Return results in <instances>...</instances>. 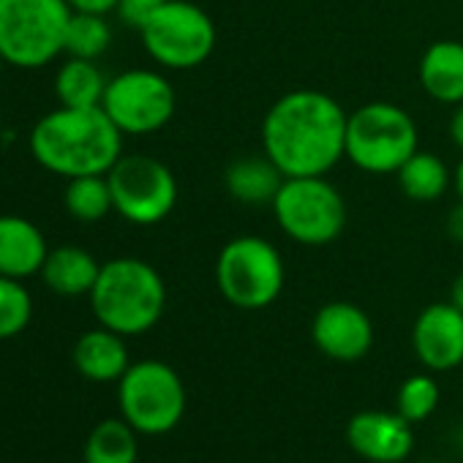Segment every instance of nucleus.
I'll use <instances>...</instances> for the list:
<instances>
[{
    "instance_id": "obj_32",
    "label": "nucleus",
    "mask_w": 463,
    "mask_h": 463,
    "mask_svg": "<svg viewBox=\"0 0 463 463\" xmlns=\"http://www.w3.org/2000/svg\"><path fill=\"white\" fill-rule=\"evenodd\" d=\"M452 188H455L458 199H463V156H460V161H458V166L452 172Z\"/></svg>"
},
{
    "instance_id": "obj_18",
    "label": "nucleus",
    "mask_w": 463,
    "mask_h": 463,
    "mask_svg": "<svg viewBox=\"0 0 463 463\" xmlns=\"http://www.w3.org/2000/svg\"><path fill=\"white\" fill-rule=\"evenodd\" d=\"M123 338L126 335L109 330V327L88 330L85 335H80V341L74 346L77 371L90 382H120V376L131 365L128 346Z\"/></svg>"
},
{
    "instance_id": "obj_27",
    "label": "nucleus",
    "mask_w": 463,
    "mask_h": 463,
    "mask_svg": "<svg viewBox=\"0 0 463 463\" xmlns=\"http://www.w3.org/2000/svg\"><path fill=\"white\" fill-rule=\"evenodd\" d=\"M166 4V0H118V17L128 25V28H134V31H139L161 6Z\"/></svg>"
},
{
    "instance_id": "obj_20",
    "label": "nucleus",
    "mask_w": 463,
    "mask_h": 463,
    "mask_svg": "<svg viewBox=\"0 0 463 463\" xmlns=\"http://www.w3.org/2000/svg\"><path fill=\"white\" fill-rule=\"evenodd\" d=\"M395 177H398V185H401L403 196L411 199V202H420V204H430V202L441 199L447 194V188L452 185V172L430 150L411 153L401 164Z\"/></svg>"
},
{
    "instance_id": "obj_31",
    "label": "nucleus",
    "mask_w": 463,
    "mask_h": 463,
    "mask_svg": "<svg viewBox=\"0 0 463 463\" xmlns=\"http://www.w3.org/2000/svg\"><path fill=\"white\" fill-rule=\"evenodd\" d=\"M449 303H452L455 308H460V311H463V273H458V276L452 279V287H449Z\"/></svg>"
},
{
    "instance_id": "obj_24",
    "label": "nucleus",
    "mask_w": 463,
    "mask_h": 463,
    "mask_svg": "<svg viewBox=\"0 0 463 463\" xmlns=\"http://www.w3.org/2000/svg\"><path fill=\"white\" fill-rule=\"evenodd\" d=\"M112 44V28L107 23V14H90V12H74L69 31H66V55L69 58H85L99 61Z\"/></svg>"
},
{
    "instance_id": "obj_15",
    "label": "nucleus",
    "mask_w": 463,
    "mask_h": 463,
    "mask_svg": "<svg viewBox=\"0 0 463 463\" xmlns=\"http://www.w3.org/2000/svg\"><path fill=\"white\" fill-rule=\"evenodd\" d=\"M44 232L23 215H0V276L31 279L42 273L47 260Z\"/></svg>"
},
{
    "instance_id": "obj_28",
    "label": "nucleus",
    "mask_w": 463,
    "mask_h": 463,
    "mask_svg": "<svg viewBox=\"0 0 463 463\" xmlns=\"http://www.w3.org/2000/svg\"><path fill=\"white\" fill-rule=\"evenodd\" d=\"M447 238L458 246H463V199H458V204L447 213Z\"/></svg>"
},
{
    "instance_id": "obj_7",
    "label": "nucleus",
    "mask_w": 463,
    "mask_h": 463,
    "mask_svg": "<svg viewBox=\"0 0 463 463\" xmlns=\"http://www.w3.org/2000/svg\"><path fill=\"white\" fill-rule=\"evenodd\" d=\"M69 0H0V52L17 69H39L66 52Z\"/></svg>"
},
{
    "instance_id": "obj_33",
    "label": "nucleus",
    "mask_w": 463,
    "mask_h": 463,
    "mask_svg": "<svg viewBox=\"0 0 463 463\" xmlns=\"http://www.w3.org/2000/svg\"><path fill=\"white\" fill-rule=\"evenodd\" d=\"M4 66H6V58H4V52H0V74H4Z\"/></svg>"
},
{
    "instance_id": "obj_4",
    "label": "nucleus",
    "mask_w": 463,
    "mask_h": 463,
    "mask_svg": "<svg viewBox=\"0 0 463 463\" xmlns=\"http://www.w3.org/2000/svg\"><path fill=\"white\" fill-rule=\"evenodd\" d=\"M287 284L281 251L260 235H238L221 246L215 260V287L221 298L241 311L273 306Z\"/></svg>"
},
{
    "instance_id": "obj_26",
    "label": "nucleus",
    "mask_w": 463,
    "mask_h": 463,
    "mask_svg": "<svg viewBox=\"0 0 463 463\" xmlns=\"http://www.w3.org/2000/svg\"><path fill=\"white\" fill-rule=\"evenodd\" d=\"M439 395V384L430 373H414L398 390V414L417 425L436 411Z\"/></svg>"
},
{
    "instance_id": "obj_25",
    "label": "nucleus",
    "mask_w": 463,
    "mask_h": 463,
    "mask_svg": "<svg viewBox=\"0 0 463 463\" xmlns=\"http://www.w3.org/2000/svg\"><path fill=\"white\" fill-rule=\"evenodd\" d=\"M31 317L33 300L23 281L0 276V341L20 335L31 325Z\"/></svg>"
},
{
    "instance_id": "obj_21",
    "label": "nucleus",
    "mask_w": 463,
    "mask_h": 463,
    "mask_svg": "<svg viewBox=\"0 0 463 463\" xmlns=\"http://www.w3.org/2000/svg\"><path fill=\"white\" fill-rule=\"evenodd\" d=\"M107 82L109 80H104L96 61L69 58L55 74V96L61 107H74V109L101 107Z\"/></svg>"
},
{
    "instance_id": "obj_9",
    "label": "nucleus",
    "mask_w": 463,
    "mask_h": 463,
    "mask_svg": "<svg viewBox=\"0 0 463 463\" xmlns=\"http://www.w3.org/2000/svg\"><path fill=\"white\" fill-rule=\"evenodd\" d=\"M145 52L164 69L188 71L202 66L218 42L215 23L191 0L166 4L139 28Z\"/></svg>"
},
{
    "instance_id": "obj_22",
    "label": "nucleus",
    "mask_w": 463,
    "mask_h": 463,
    "mask_svg": "<svg viewBox=\"0 0 463 463\" xmlns=\"http://www.w3.org/2000/svg\"><path fill=\"white\" fill-rule=\"evenodd\" d=\"M137 430L126 420H101L85 441V463H137Z\"/></svg>"
},
{
    "instance_id": "obj_29",
    "label": "nucleus",
    "mask_w": 463,
    "mask_h": 463,
    "mask_svg": "<svg viewBox=\"0 0 463 463\" xmlns=\"http://www.w3.org/2000/svg\"><path fill=\"white\" fill-rule=\"evenodd\" d=\"M74 12H90V14H109L118 9V0H69Z\"/></svg>"
},
{
    "instance_id": "obj_1",
    "label": "nucleus",
    "mask_w": 463,
    "mask_h": 463,
    "mask_svg": "<svg viewBox=\"0 0 463 463\" xmlns=\"http://www.w3.org/2000/svg\"><path fill=\"white\" fill-rule=\"evenodd\" d=\"M349 112L325 90L298 88L273 101L262 120V153L287 177L327 175L346 158Z\"/></svg>"
},
{
    "instance_id": "obj_5",
    "label": "nucleus",
    "mask_w": 463,
    "mask_h": 463,
    "mask_svg": "<svg viewBox=\"0 0 463 463\" xmlns=\"http://www.w3.org/2000/svg\"><path fill=\"white\" fill-rule=\"evenodd\" d=\"M420 150V128L411 112L392 101H368L349 112L346 158L368 175H395Z\"/></svg>"
},
{
    "instance_id": "obj_16",
    "label": "nucleus",
    "mask_w": 463,
    "mask_h": 463,
    "mask_svg": "<svg viewBox=\"0 0 463 463\" xmlns=\"http://www.w3.org/2000/svg\"><path fill=\"white\" fill-rule=\"evenodd\" d=\"M420 85L428 99L455 107L463 101V42L439 39L425 47L417 66Z\"/></svg>"
},
{
    "instance_id": "obj_10",
    "label": "nucleus",
    "mask_w": 463,
    "mask_h": 463,
    "mask_svg": "<svg viewBox=\"0 0 463 463\" xmlns=\"http://www.w3.org/2000/svg\"><path fill=\"white\" fill-rule=\"evenodd\" d=\"M107 180L115 213L134 226H156L177 207V177L153 156H120Z\"/></svg>"
},
{
    "instance_id": "obj_30",
    "label": "nucleus",
    "mask_w": 463,
    "mask_h": 463,
    "mask_svg": "<svg viewBox=\"0 0 463 463\" xmlns=\"http://www.w3.org/2000/svg\"><path fill=\"white\" fill-rule=\"evenodd\" d=\"M449 139L463 153V101L452 107V115H449Z\"/></svg>"
},
{
    "instance_id": "obj_11",
    "label": "nucleus",
    "mask_w": 463,
    "mask_h": 463,
    "mask_svg": "<svg viewBox=\"0 0 463 463\" xmlns=\"http://www.w3.org/2000/svg\"><path fill=\"white\" fill-rule=\"evenodd\" d=\"M101 109L123 137H145L161 131L175 118L177 93L161 71L131 69L107 82Z\"/></svg>"
},
{
    "instance_id": "obj_17",
    "label": "nucleus",
    "mask_w": 463,
    "mask_h": 463,
    "mask_svg": "<svg viewBox=\"0 0 463 463\" xmlns=\"http://www.w3.org/2000/svg\"><path fill=\"white\" fill-rule=\"evenodd\" d=\"M284 180H287V175L265 153H251V156L235 158L226 166V175H223V185H226L229 196L241 204H249V207L273 204Z\"/></svg>"
},
{
    "instance_id": "obj_19",
    "label": "nucleus",
    "mask_w": 463,
    "mask_h": 463,
    "mask_svg": "<svg viewBox=\"0 0 463 463\" xmlns=\"http://www.w3.org/2000/svg\"><path fill=\"white\" fill-rule=\"evenodd\" d=\"M99 273H101V265L96 262L90 251L80 246H58V249H50L39 276L55 295L80 298V295L93 292Z\"/></svg>"
},
{
    "instance_id": "obj_13",
    "label": "nucleus",
    "mask_w": 463,
    "mask_h": 463,
    "mask_svg": "<svg viewBox=\"0 0 463 463\" xmlns=\"http://www.w3.org/2000/svg\"><path fill=\"white\" fill-rule=\"evenodd\" d=\"M411 349L417 360L436 373L463 363V311L447 303H430L411 327Z\"/></svg>"
},
{
    "instance_id": "obj_12",
    "label": "nucleus",
    "mask_w": 463,
    "mask_h": 463,
    "mask_svg": "<svg viewBox=\"0 0 463 463\" xmlns=\"http://www.w3.org/2000/svg\"><path fill=\"white\" fill-rule=\"evenodd\" d=\"M311 338L325 357L357 363L373 346V322L360 306L349 300H333L314 314Z\"/></svg>"
},
{
    "instance_id": "obj_14",
    "label": "nucleus",
    "mask_w": 463,
    "mask_h": 463,
    "mask_svg": "<svg viewBox=\"0 0 463 463\" xmlns=\"http://www.w3.org/2000/svg\"><path fill=\"white\" fill-rule=\"evenodd\" d=\"M349 447L373 463H398L414 447V428L398 411H360L346 425Z\"/></svg>"
},
{
    "instance_id": "obj_6",
    "label": "nucleus",
    "mask_w": 463,
    "mask_h": 463,
    "mask_svg": "<svg viewBox=\"0 0 463 463\" xmlns=\"http://www.w3.org/2000/svg\"><path fill=\"white\" fill-rule=\"evenodd\" d=\"M270 210L284 235L308 249L335 243L349 221L346 199L327 180V175L287 177Z\"/></svg>"
},
{
    "instance_id": "obj_8",
    "label": "nucleus",
    "mask_w": 463,
    "mask_h": 463,
    "mask_svg": "<svg viewBox=\"0 0 463 463\" xmlns=\"http://www.w3.org/2000/svg\"><path fill=\"white\" fill-rule=\"evenodd\" d=\"M118 401L123 420L145 436H161L177 428L185 414V387L180 373L161 360L131 363L120 376Z\"/></svg>"
},
{
    "instance_id": "obj_2",
    "label": "nucleus",
    "mask_w": 463,
    "mask_h": 463,
    "mask_svg": "<svg viewBox=\"0 0 463 463\" xmlns=\"http://www.w3.org/2000/svg\"><path fill=\"white\" fill-rule=\"evenodd\" d=\"M33 158L52 175H107L123 156V131L101 107H61L31 131Z\"/></svg>"
},
{
    "instance_id": "obj_3",
    "label": "nucleus",
    "mask_w": 463,
    "mask_h": 463,
    "mask_svg": "<svg viewBox=\"0 0 463 463\" xmlns=\"http://www.w3.org/2000/svg\"><path fill=\"white\" fill-rule=\"evenodd\" d=\"M88 298L101 327L120 335H142L164 317L166 284L150 262L118 257L101 265L99 281Z\"/></svg>"
},
{
    "instance_id": "obj_23",
    "label": "nucleus",
    "mask_w": 463,
    "mask_h": 463,
    "mask_svg": "<svg viewBox=\"0 0 463 463\" xmlns=\"http://www.w3.org/2000/svg\"><path fill=\"white\" fill-rule=\"evenodd\" d=\"M63 204L69 215L80 223H99L115 210L112 188L107 175H82L71 177L63 194Z\"/></svg>"
}]
</instances>
